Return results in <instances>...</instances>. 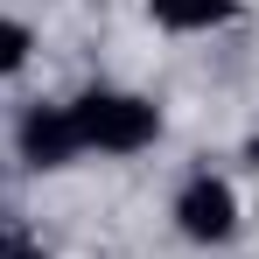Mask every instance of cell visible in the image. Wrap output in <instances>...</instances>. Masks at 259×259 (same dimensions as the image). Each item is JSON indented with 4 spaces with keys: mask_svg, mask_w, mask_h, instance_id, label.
Here are the masks:
<instances>
[{
    "mask_svg": "<svg viewBox=\"0 0 259 259\" xmlns=\"http://www.w3.org/2000/svg\"><path fill=\"white\" fill-rule=\"evenodd\" d=\"M70 126H77L84 154H140V147L161 140V105L140 98V91L91 84L84 98H70Z\"/></svg>",
    "mask_w": 259,
    "mask_h": 259,
    "instance_id": "obj_1",
    "label": "cell"
},
{
    "mask_svg": "<svg viewBox=\"0 0 259 259\" xmlns=\"http://www.w3.org/2000/svg\"><path fill=\"white\" fill-rule=\"evenodd\" d=\"M175 231L189 238V245H231L238 238V189L224 182V175H189L182 189H175Z\"/></svg>",
    "mask_w": 259,
    "mask_h": 259,
    "instance_id": "obj_2",
    "label": "cell"
},
{
    "mask_svg": "<svg viewBox=\"0 0 259 259\" xmlns=\"http://www.w3.org/2000/svg\"><path fill=\"white\" fill-rule=\"evenodd\" d=\"M14 154H21L35 175L70 168V161L84 154V147H77V126H70V105H28L21 126H14Z\"/></svg>",
    "mask_w": 259,
    "mask_h": 259,
    "instance_id": "obj_3",
    "label": "cell"
},
{
    "mask_svg": "<svg viewBox=\"0 0 259 259\" xmlns=\"http://www.w3.org/2000/svg\"><path fill=\"white\" fill-rule=\"evenodd\" d=\"M147 14L168 35H210L224 21H238V0H147Z\"/></svg>",
    "mask_w": 259,
    "mask_h": 259,
    "instance_id": "obj_4",
    "label": "cell"
},
{
    "mask_svg": "<svg viewBox=\"0 0 259 259\" xmlns=\"http://www.w3.org/2000/svg\"><path fill=\"white\" fill-rule=\"evenodd\" d=\"M28 49H35V28L14 21V14H0V77H14V70L28 63Z\"/></svg>",
    "mask_w": 259,
    "mask_h": 259,
    "instance_id": "obj_5",
    "label": "cell"
},
{
    "mask_svg": "<svg viewBox=\"0 0 259 259\" xmlns=\"http://www.w3.org/2000/svg\"><path fill=\"white\" fill-rule=\"evenodd\" d=\"M0 259H49V245L35 238V231H21V224H7V231H0Z\"/></svg>",
    "mask_w": 259,
    "mask_h": 259,
    "instance_id": "obj_6",
    "label": "cell"
},
{
    "mask_svg": "<svg viewBox=\"0 0 259 259\" xmlns=\"http://www.w3.org/2000/svg\"><path fill=\"white\" fill-rule=\"evenodd\" d=\"M245 154H252V161H259V133H252V147H245Z\"/></svg>",
    "mask_w": 259,
    "mask_h": 259,
    "instance_id": "obj_7",
    "label": "cell"
}]
</instances>
